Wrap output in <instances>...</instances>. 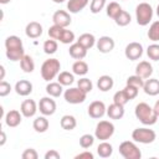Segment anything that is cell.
Returning <instances> with one entry per match:
<instances>
[{
  "label": "cell",
  "mask_w": 159,
  "mask_h": 159,
  "mask_svg": "<svg viewBox=\"0 0 159 159\" xmlns=\"http://www.w3.org/2000/svg\"><path fill=\"white\" fill-rule=\"evenodd\" d=\"M122 10H123L122 6H120L118 2H116V1H112V2H109V4L106 6V14H107V16H109V17L113 19V20L118 16V14H119Z\"/></svg>",
  "instance_id": "32"
},
{
  "label": "cell",
  "mask_w": 159,
  "mask_h": 159,
  "mask_svg": "<svg viewBox=\"0 0 159 159\" xmlns=\"http://www.w3.org/2000/svg\"><path fill=\"white\" fill-rule=\"evenodd\" d=\"M0 135H1V138H0V147H2L5 144V142H6V134H5L4 130H1L0 132Z\"/></svg>",
  "instance_id": "50"
},
{
  "label": "cell",
  "mask_w": 159,
  "mask_h": 159,
  "mask_svg": "<svg viewBox=\"0 0 159 159\" xmlns=\"http://www.w3.org/2000/svg\"><path fill=\"white\" fill-rule=\"evenodd\" d=\"M135 75H138L143 80L149 78L153 75V66H152V63L148 62V61H140L135 66Z\"/></svg>",
  "instance_id": "15"
},
{
  "label": "cell",
  "mask_w": 159,
  "mask_h": 159,
  "mask_svg": "<svg viewBox=\"0 0 159 159\" xmlns=\"http://www.w3.org/2000/svg\"><path fill=\"white\" fill-rule=\"evenodd\" d=\"M143 91L148 96H157V94H159V80L150 78V77L147 78V81H144Z\"/></svg>",
  "instance_id": "18"
},
{
  "label": "cell",
  "mask_w": 159,
  "mask_h": 159,
  "mask_svg": "<svg viewBox=\"0 0 159 159\" xmlns=\"http://www.w3.org/2000/svg\"><path fill=\"white\" fill-rule=\"evenodd\" d=\"M89 0H68L67 1V10L71 14H77L82 11L87 5Z\"/></svg>",
  "instance_id": "21"
},
{
  "label": "cell",
  "mask_w": 159,
  "mask_h": 159,
  "mask_svg": "<svg viewBox=\"0 0 159 159\" xmlns=\"http://www.w3.org/2000/svg\"><path fill=\"white\" fill-rule=\"evenodd\" d=\"M11 0H0V4H2V5H5V4H9Z\"/></svg>",
  "instance_id": "53"
},
{
  "label": "cell",
  "mask_w": 159,
  "mask_h": 159,
  "mask_svg": "<svg viewBox=\"0 0 159 159\" xmlns=\"http://www.w3.org/2000/svg\"><path fill=\"white\" fill-rule=\"evenodd\" d=\"M88 71H89V67L87 62H84L83 60H77L72 65V72L77 76H86Z\"/></svg>",
  "instance_id": "26"
},
{
  "label": "cell",
  "mask_w": 159,
  "mask_h": 159,
  "mask_svg": "<svg viewBox=\"0 0 159 159\" xmlns=\"http://www.w3.org/2000/svg\"><path fill=\"white\" fill-rule=\"evenodd\" d=\"M106 114L111 118V119H120L124 116V106L117 104V103H112L107 107V112Z\"/></svg>",
  "instance_id": "19"
},
{
  "label": "cell",
  "mask_w": 159,
  "mask_h": 159,
  "mask_svg": "<svg viewBox=\"0 0 159 159\" xmlns=\"http://www.w3.org/2000/svg\"><path fill=\"white\" fill-rule=\"evenodd\" d=\"M14 89L19 96L26 97V96L31 94V92H32V83L27 80H20L15 83Z\"/></svg>",
  "instance_id": "17"
},
{
  "label": "cell",
  "mask_w": 159,
  "mask_h": 159,
  "mask_svg": "<svg viewBox=\"0 0 159 159\" xmlns=\"http://www.w3.org/2000/svg\"><path fill=\"white\" fill-rule=\"evenodd\" d=\"M113 84H114V81H113V78H112L111 76H108V75H103V76H101V77L97 80V87H98V89L102 91V92H107V91L112 89V88H113Z\"/></svg>",
  "instance_id": "23"
},
{
  "label": "cell",
  "mask_w": 159,
  "mask_h": 159,
  "mask_svg": "<svg viewBox=\"0 0 159 159\" xmlns=\"http://www.w3.org/2000/svg\"><path fill=\"white\" fill-rule=\"evenodd\" d=\"M77 87H78L80 89H82L83 92L89 93V92L93 89V83H92V81H91L89 78L82 77V78H80V80L77 81Z\"/></svg>",
  "instance_id": "37"
},
{
  "label": "cell",
  "mask_w": 159,
  "mask_h": 159,
  "mask_svg": "<svg viewBox=\"0 0 159 159\" xmlns=\"http://www.w3.org/2000/svg\"><path fill=\"white\" fill-rule=\"evenodd\" d=\"M61 70V62L57 58H48L45 60L43 63L41 65V77L42 80H45L46 82H51L55 77L58 76Z\"/></svg>",
  "instance_id": "2"
},
{
  "label": "cell",
  "mask_w": 159,
  "mask_h": 159,
  "mask_svg": "<svg viewBox=\"0 0 159 159\" xmlns=\"http://www.w3.org/2000/svg\"><path fill=\"white\" fill-rule=\"evenodd\" d=\"M127 84H130V86H134L137 88H143L144 86V80L142 77H139L138 75H133V76H129L127 78Z\"/></svg>",
  "instance_id": "43"
},
{
  "label": "cell",
  "mask_w": 159,
  "mask_h": 159,
  "mask_svg": "<svg viewBox=\"0 0 159 159\" xmlns=\"http://www.w3.org/2000/svg\"><path fill=\"white\" fill-rule=\"evenodd\" d=\"M113 153V147L107 140H102L97 147V154L101 158H109Z\"/></svg>",
  "instance_id": "27"
},
{
  "label": "cell",
  "mask_w": 159,
  "mask_h": 159,
  "mask_svg": "<svg viewBox=\"0 0 159 159\" xmlns=\"http://www.w3.org/2000/svg\"><path fill=\"white\" fill-rule=\"evenodd\" d=\"M114 134V124L109 120H99L94 129V137L98 140H107Z\"/></svg>",
  "instance_id": "6"
},
{
  "label": "cell",
  "mask_w": 159,
  "mask_h": 159,
  "mask_svg": "<svg viewBox=\"0 0 159 159\" xmlns=\"http://www.w3.org/2000/svg\"><path fill=\"white\" fill-rule=\"evenodd\" d=\"M116 46L114 40L111 36H101L96 41V47L101 53H109Z\"/></svg>",
  "instance_id": "11"
},
{
  "label": "cell",
  "mask_w": 159,
  "mask_h": 159,
  "mask_svg": "<svg viewBox=\"0 0 159 159\" xmlns=\"http://www.w3.org/2000/svg\"><path fill=\"white\" fill-rule=\"evenodd\" d=\"M0 72H1V75H0V80L4 81V77H5V67H4L2 65L0 66Z\"/></svg>",
  "instance_id": "52"
},
{
  "label": "cell",
  "mask_w": 159,
  "mask_h": 159,
  "mask_svg": "<svg viewBox=\"0 0 159 159\" xmlns=\"http://www.w3.org/2000/svg\"><path fill=\"white\" fill-rule=\"evenodd\" d=\"M21 158L22 159H37L39 158V154H37V152L34 148H27V149H25L22 152Z\"/></svg>",
  "instance_id": "46"
},
{
  "label": "cell",
  "mask_w": 159,
  "mask_h": 159,
  "mask_svg": "<svg viewBox=\"0 0 159 159\" xmlns=\"http://www.w3.org/2000/svg\"><path fill=\"white\" fill-rule=\"evenodd\" d=\"M58 41H60L61 43L70 45V43H72V42L75 41V34H73L71 30H67V29L65 27L63 31H62V34H61V36H60V39H58Z\"/></svg>",
  "instance_id": "38"
},
{
  "label": "cell",
  "mask_w": 159,
  "mask_h": 159,
  "mask_svg": "<svg viewBox=\"0 0 159 159\" xmlns=\"http://www.w3.org/2000/svg\"><path fill=\"white\" fill-rule=\"evenodd\" d=\"M134 114H135L137 119H139V122L144 125H153L158 120V116L155 114L153 107H150L145 102H140L135 106Z\"/></svg>",
  "instance_id": "1"
},
{
  "label": "cell",
  "mask_w": 159,
  "mask_h": 159,
  "mask_svg": "<svg viewBox=\"0 0 159 159\" xmlns=\"http://www.w3.org/2000/svg\"><path fill=\"white\" fill-rule=\"evenodd\" d=\"M157 134L153 129H149L147 127H140V128H135L132 132V139L135 143H140V144H150L155 140Z\"/></svg>",
  "instance_id": "4"
},
{
  "label": "cell",
  "mask_w": 159,
  "mask_h": 159,
  "mask_svg": "<svg viewBox=\"0 0 159 159\" xmlns=\"http://www.w3.org/2000/svg\"><path fill=\"white\" fill-rule=\"evenodd\" d=\"M148 39L153 42L159 41V20L150 24L149 30H148Z\"/></svg>",
  "instance_id": "35"
},
{
  "label": "cell",
  "mask_w": 159,
  "mask_h": 159,
  "mask_svg": "<svg viewBox=\"0 0 159 159\" xmlns=\"http://www.w3.org/2000/svg\"><path fill=\"white\" fill-rule=\"evenodd\" d=\"M87 93L80 89L78 87H70L63 92V98L70 104H80L86 101Z\"/></svg>",
  "instance_id": "7"
},
{
  "label": "cell",
  "mask_w": 159,
  "mask_h": 159,
  "mask_svg": "<svg viewBox=\"0 0 159 159\" xmlns=\"http://www.w3.org/2000/svg\"><path fill=\"white\" fill-rule=\"evenodd\" d=\"M153 7L148 2H139L135 7V20L140 26H147L153 19Z\"/></svg>",
  "instance_id": "3"
},
{
  "label": "cell",
  "mask_w": 159,
  "mask_h": 159,
  "mask_svg": "<svg viewBox=\"0 0 159 159\" xmlns=\"http://www.w3.org/2000/svg\"><path fill=\"white\" fill-rule=\"evenodd\" d=\"M48 119L46 118V116H40L37 118L34 119V123H32V127L35 129V132L37 133H45L47 129H48Z\"/></svg>",
  "instance_id": "25"
},
{
  "label": "cell",
  "mask_w": 159,
  "mask_h": 159,
  "mask_svg": "<svg viewBox=\"0 0 159 159\" xmlns=\"http://www.w3.org/2000/svg\"><path fill=\"white\" fill-rule=\"evenodd\" d=\"M153 109H154V112H155V114L158 116V118H159V99L155 102V104L153 106Z\"/></svg>",
  "instance_id": "51"
},
{
  "label": "cell",
  "mask_w": 159,
  "mask_h": 159,
  "mask_svg": "<svg viewBox=\"0 0 159 159\" xmlns=\"http://www.w3.org/2000/svg\"><path fill=\"white\" fill-rule=\"evenodd\" d=\"M60 124H61V128L65 129V130H73L77 125V120L71 114H65L61 120H60Z\"/></svg>",
  "instance_id": "28"
},
{
  "label": "cell",
  "mask_w": 159,
  "mask_h": 159,
  "mask_svg": "<svg viewBox=\"0 0 159 159\" xmlns=\"http://www.w3.org/2000/svg\"><path fill=\"white\" fill-rule=\"evenodd\" d=\"M113 102L117 103V104H120V106H125V104L129 102V98H128V96L125 94L124 89L117 91V92L113 94Z\"/></svg>",
  "instance_id": "41"
},
{
  "label": "cell",
  "mask_w": 159,
  "mask_h": 159,
  "mask_svg": "<svg viewBox=\"0 0 159 159\" xmlns=\"http://www.w3.org/2000/svg\"><path fill=\"white\" fill-rule=\"evenodd\" d=\"M53 2H56V4H61V2H63V1H66V0H52Z\"/></svg>",
  "instance_id": "54"
},
{
  "label": "cell",
  "mask_w": 159,
  "mask_h": 159,
  "mask_svg": "<svg viewBox=\"0 0 159 159\" xmlns=\"http://www.w3.org/2000/svg\"><path fill=\"white\" fill-rule=\"evenodd\" d=\"M94 138L96 137H93L92 134H83L80 138V145H81V148H83V149L91 148L93 145V143H94Z\"/></svg>",
  "instance_id": "42"
},
{
  "label": "cell",
  "mask_w": 159,
  "mask_h": 159,
  "mask_svg": "<svg viewBox=\"0 0 159 159\" xmlns=\"http://www.w3.org/2000/svg\"><path fill=\"white\" fill-rule=\"evenodd\" d=\"M106 0H91L89 4V11L92 14H99L106 7Z\"/></svg>",
  "instance_id": "39"
},
{
  "label": "cell",
  "mask_w": 159,
  "mask_h": 159,
  "mask_svg": "<svg viewBox=\"0 0 159 159\" xmlns=\"http://www.w3.org/2000/svg\"><path fill=\"white\" fill-rule=\"evenodd\" d=\"M93 158H94V155L91 152H87V150H84L82 153H78L75 157V159H93Z\"/></svg>",
  "instance_id": "49"
},
{
  "label": "cell",
  "mask_w": 159,
  "mask_h": 159,
  "mask_svg": "<svg viewBox=\"0 0 159 159\" xmlns=\"http://www.w3.org/2000/svg\"><path fill=\"white\" fill-rule=\"evenodd\" d=\"M57 82H60L62 86H71L75 82V73L68 71H62L57 76Z\"/></svg>",
  "instance_id": "31"
},
{
  "label": "cell",
  "mask_w": 159,
  "mask_h": 159,
  "mask_svg": "<svg viewBox=\"0 0 159 159\" xmlns=\"http://www.w3.org/2000/svg\"><path fill=\"white\" fill-rule=\"evenodd\" d=\"M157 15H158V17H159V4H158V6H157Z\"/></svg>",
  "instance_id": "55"
},
{
  "label": "cell",
  "mask_w": 159,
  "mask_h": 159,
  "mask_svg": "<svg viewBox=\"0 0 159 159\" xmlns=\"http://www.w3.org/2000/svg\"><path fill=\"white\" fill-rule=\"evenodd\" d=\"M119 154L124 159H140L142 158V152L134 143V140H124L119 144Z\"/></svg>",
  "instance_id": "5"
},
{
  "label": "cell",
  "mask_w": 159,
  "mask_h": 159,
  "mask_svg": "<svg viewBox=\"0 0 159 159\" xmlns=\"http://www.w3.org/2000/svg\"><path fill=\"white\" fill-rule=\"evenodd\" d=\"M5 53H6L7 60H10L12 62H16V61H20L25 56V50H24V47H21V48H12V50H6Z\"/></svg>",
  "instance_id": "33"
},
{
  "label": "cell",
  "mask_w": 159,
  "mask_h": 159,
  "mask_svg": "<svg viewBox=\"0 0 159 159\" xmlns=\"http://www.w3.org/2000/svg\"><path fill=\"white\" fill-rule=\"evenodd\" d=\"M11 84L6 81H1L0 82V97H6L10 92H11Z\"/></svg>",
  "instance_id": "47"
},
{
  "label": "cell",
  "mask_w": 159,
  "mask_h": 159,
  "mask_svg": "<svg viewBox=\"0 0 159 159\" xmlns=\"http://www.w3.org/2000/svg\"><path fill=\"white\" fill-rule=\"evenodd\" d=\"M147 56L153 61H159V43L154 42L149 45L147 48Z\"/></svg>",
  "instance_id": "40"
},
{
  "label": "cell",
  "mask_w": 159,
  "mask_h": 159,
  "mask_svg": "<svg viewBox=\"0 0 159 159\" xmlns=\"http://www.w3.org/2000/svg\"><path fill=\"white\" fill-rule=\"evenodd\" d=\"M52 21L55 25H58L61 27H67L71 25V15L68 11H65V10H57L53 12L52 15Z\"/></svg>",
  "instance_id": "12"
},
{
  "label": "cell",
  "mask_w": 159,
  "mask_h": 159,
  "mask_svg": "<svg viewBox=\"0 0 159 159\" xmlns=\"http://www.w3.org/2000/svg\"><path fill=\"white\" fill-rule=\"evenodd\" d=\"M25 34L30 39H39L42 35V25L37 21H31L26 25Z\"/></svg>",
  "instance_id": "16"
},
{
  "label": "cell",
  "mask_w": 159,
  "mask_h": 159,
  "mask_svg": "<svg viewBox=\"0 0 159 159\" xmlns=\"http://www.w3.org/2000/svg\"><path fill=\"white\" fill-rule=\"evenodd\" d=\"M130 21H132V16H130V14H129L128 11H125V10H122V11L118 14V16L114 19V22H116L118 26H122V27L129 25Z\"/></svg>",
  "instance_id": "34"
},
{
  "label": "cell",
  "mask_w": 159,
  "mask_h": 159,
  "mask_svg": "<svg viewBox=\"0 0 159 159\" xmlns=\"http://www.w3.org/2000/svg\"><path fill=\"white\" fill-rule=\"evenodd\" d=\"M124 55L130 61L139 60L142 57V55H143V46H142V43L135 42V41L129 42L125 46V48H124Z\"/></svg>",
  "instance_id": "8"
},
{
  "label": "cell",
  "mask_w": 159,
  "mask_h": 159,
  "mask_svg": "<svg viewBox=\"0 0 159 159\" xmlns=\"http://www.w3.org/2000/svg\"><path fill=\"white\" fill-rule=\"evenodd\" d=\"M87 112H88V116L93 119H99L102 118L106 112H107V107L106 104L102 102V101H93L88 108H87Z\"/></svg>",
  "instance_id": "10"
},
{
  "label": "cell",
  "mask_w": 159,
  "mask_h": 159,
  "mask_svg": "<svg viewBox=\"0 0 159 159\" xmlns=\"http://www.w3.org/2000/svg\"><path fill=\"white\" fill-rule=\"evenodd\" d=\"M63 29L65 27H61V26H58V25H52L50 29H48V36L51 37V39H53V40H57L58 41V39H60V36H61V34H62V31H63Z\"/></svg>",
  "instance_id": "44"
},
{
  "label": "cell",
  "mask_w": 159,
  "mask_h": 159,
  "mask_svg": "<svg viewBox=\"0 0 159 159\" xmlns=\"http://www.w3.org/2000/svg\"><path fill=\"white\" fill-rule=\"evenodd\" d=\"M37 109H39V104H37L34 99H25V101L21 103V106H20V112H21L22 116L26 117V118L34 117V116L36 114Z\"/></svg>",
  "instance_id": "13"
},
{
  "label": "cell",
  "mask_w": 159,
  "mask_h": 159,
  "mask_svg": "<svg viewBox=\"0 0 159 159\" xmlns=\"http://www.w3.org/2000/svg\"><path fill=\"white\" fill-rule=\"evenodd\" d=\"M68 53L72 58L75 60H82L87 56V48H84L82 45H80L78 42L76 43H71L70 48H68Z\"/></svg>",
  "instance_id": "20"
},
{
  "label": "cell",
  "mask_w": 159,
  "mask_h": 159,
  "mask_svg": "<svg viewBox=\"0 0 159 159\" xmlns=\"http://www.w3.org/2000/svg\"><path fill=\"white\" fill-rule=\"evenodd\" d=\"M4 119H5V124L7 127L15 128V127H17L21 123V120H22V113L19 112L17 109H11V111H9L5 114Z\"/></svg>",
  "instance_id": "14"
},
{
  "label": "cell",
  "mask_w": 159,
  "mask_h": 159,
  "mask_svg": "<svg viewBox=\"0 0 159 159\" xmlns=\"http://www.w3.org/2000/svg\"><path fill=\"white\" fill-rule=\"evenodd\" d=\"M57 47H58L57 40H53L51 37L43 42V52L46 55H53L57 51Z\"/></svg>",
  "instance_id": "36"
},
{
  "label": "cell",
  "mask_w": 159,
  "mask_h": 159,
  "mask_svg": "<svg viewBox=\"0 0 159 159\" xmlns=\"http://www.w3.org/2000/svg\"><path fill=\"white\" fill-rule=\"evenodd\" d=\"M60 158H61V154L55 149H50L48 152L45 153V159H60Z\"/></svg>",
  "instance_id": "48"
},
{
  "label": "cell",
  "mask_w": 159,
  "mask_h": 159,
  "mask_svg": "<svg viewBox=\"0 0 159 159\" xmlns=\"http://www.w3.org/2000/svg\"><path fill=\"white\" fill-rule=\"evenodd\" d=\"M46 93L51 97H60L62 93H63V86L60 83V82H48L47 86H46Z\"/></svg>",
  "instance_id": "24"
},
{
  "label": "cell",
  "mask_w": 159,
  "mask_h": 159,
  "mask_svg": "<svg viewBox=\"0 0 159 159\" xmlns=\"http://www.w3.org/2000/svg\"><path fill=\"white\" fill-rule=\"evenodd\" d=\"M96 37H94V35L93 34H89V32H84V34H82V35H80V37L77 39V42L80 43V45H82L84 48H87V50H89V48H92L94 45H96Z\"/></svg>",
  "instance_id": "22"
},
{
  "label": "cell",
  "mask_w": 159,
  "mask_h": 159,
  "mask_svg": "<svg viewBox=\"0 0 159 159\" xmlns=\"http://www.w3.org/2000/svg\"><path fill=\"white\" fill-rule=\"evenodd\" d=\"M123 89H124L125 94L128 96L129 101H130V99H134V98L138 96V92H139V88H137V87H134V86H130V84H125V87H124Z\"/></svg>",
  "instance_id": "45"
},
{
  "label": "cell",
  "mask_w": 159,
  "mask_h": 159,
  "mask_svg": "<svg viewBox=\"0 0 159 159\" xmlns=\"http://www.w3.org/2000/svg\"><path fill=\"white\" fill-rule=\"evenodd\" d=\"M39 111L42 116H52L56 112V102L55 99L51 98V96L48 97H42L39 102Z\"/></svg>",
  "instance_id": "9"
},
{
  "label": "cell",
  "mask_w": 159,
  "mask_h": 159,
  "mask_svg": "<svg viewBox=\"0 0 159 159\" xmlns=\"http://www.w3.org/2000/svg\"><path fill=\"white\" fill-rule=\"evenodd\" d=\"M20 67H21V70H22L24 72H26V73L34 72V70H35V62H34L32 57H31L30 55H25V56L20 60Z\"/></svg>",
  "instance_id": "30"
},
{
  "label": "cell",
  "mask_w": 159,
  "mask_h": 159,
  "mask_svg": "<svg viewBox=\"0 0 159 159\" xmlns=\"http://www.w3.org/2000/svg\"><path fill=\"white\" fill-rule=\"evenodd\" d=\"M24 47L22 45V40L16 36V35H10L6 37L5 40V48L6 50H12V48H21Z\"/></svg>",
  "instance_id": "29"
}]
</instances>
